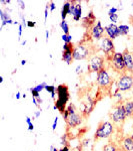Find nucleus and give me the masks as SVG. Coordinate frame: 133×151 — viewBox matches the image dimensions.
Instances as JSON below:
<instances>
[{"mask_svg": "<svg viewBox=\"0 0 133 151\" xmlns=\"http://www.w3.org/2000/svg\"><path fill=\"white\" fill-rule=\"evenodd\" d=\"M57 100H55V106L60 113H63L66 110L67 103L70 99L68 86L65 84H61L57 87Z\"/></svg>", "mask_w": 133, "mask_h": 151, "instance_id": "1", "label": "nucleus"}, {"mask_svg": "<svg viewBox=\"0 0 133 151\" xmlns=\"http://www.w3.org/2000/svg\"><path fill=\"white\" fill-rule=\"evenodd\" d=\"M114 124L111 121H102L99 123L97 129L94 134V139L100 140V139H108L114 133Z\"/></svg>", "mask_w": 133, "mask_h": 151, "instance_id": "2", "label": "nucleus"}, {"mask_svg": "<svg viewBox=\"0 0 133 151\" xmlns=\"http://www.w3.org/2000/svg\"><path fill=\"white\" fill-rule=\"evenodd\" d=\"M109 116L111 122L113 124H118V125L120 124L121 125V124L124 123L127 118L124 109V104L121 103V102H118L117 104H115L111 109Z\"/></svg>", "mask_w": 133, "mask_h": 151, "instance_id": "3", "label": "nucleus"}, {"mask_svg": "<svg viewBox=\"0 0 133 151\" xmlns=\"http://www.w3.org/2000/svg\"><path fill=\"white\" fill-rule=\"evenodd\" d=\"M116 88L118 92H128L132 90L133 88V76H131L128 73L120 75L116 81Z\"/></svg>", "mask_w": 133, "mask_h": 151, "instance_id": "4", "label": "nucleus"}, {"mask_svg": "<svg viewBox=\"0 0 133 151\" xmlns=\"http://www.w3.org/2000/svg\"><path fill=\"white\" fill-rule=\"evenodd\" d=\"M104 58L99 55H93L88 58L87 70H88V73H95V74H97L100 70L104 69Z\"/></svg>", "mask_w": 133, "mask_h": 151, "instance_id": "5", "label": "nucleus"}, {"mask_svg": "<svg viewBox=\"0 0 133 151\" xmlns=\"http://www.w3.org/2000/svg\"><path fill=\"white\" fill-rule=\"evenodd\" d=\"M98 48L101 50L107 58L111 60L112 55H114V42L112 40L108 38L107 36H104L98 41Z\"/></svg>", "mask_w": 133, "mask_h": 151, "instance_id": "6", "label": "nucleus"}, {"mask_svg": "<svg viewBox=\"0 0 133 151\" xmlns=\"http://www.w3.org/2000/svg\"><path fill=\"white\" fill-rule=\"evenodd\" d=\"M110 65L111 68L117 73L120 74H124L126 72L124 65V60H123V55L122 52H114V55H112L110 60Z\"/></svg>", "mask_w": 133, "mask_h": 151, "instance_id": "7", "label": "nucleus"}, {"mask_svg": "<svg viewBox=\"0 0 133 151\" xmlns=\"http://www.w3.org/2000/svg\"><path fill=\"white\" fill-rule=\"evenodd\" d=\"M96 83L100 88H109L112 85V78L109 75L108 70L105 69L100 70L96 74Z\"/></svg>", "mask_w": 133, "mask_h": 151, "instance_id": "8", "label": "nucleus"}, {"mask_svg": "<svg viewBox=\"0 0 133 151\" xmlns=\"http://www.w3.org/2000/svg\"><path fill=\"white\" fill-rule=\"evenodd\" d=\"M90 50L89 45L79 43L73 48V58L74 60H83L90 57Z\"/></svg>", "mask_w": 133, "mask_h": 151, "instance_id": "9", "label": "nucleus"}, {"mask_svg": "<svg viewBox=\"0 0 133 151\" xmlns=\"http://www.w3.org/2000/svg\"><path fill=\"white\" fill-rule=\"evenodd\" d=\"M104 32L105 29L102 26L101 21H96V23L90 28V32L89 33H90V36L92 40L99 41L101 38L104 37Z\"/></svg>", "mask_w": 133, "mask_h": 151, "instance_id": "10", "label": "nucleus"}, {"mask_svg": "<svg viewBox=\"0 0 133 151\" xmlns=\"http://www.w3.org/2000/svg\"><path fill=\"white\" fill-rule=\"evenodd\" d=\"M82 122H83V116L82 114H79V113H74V114H71L69 115V117L67 118V120L65 121L66 125L68 126L69 128H76L78 126H80Z\"/></svg>", "mask_w": 133, "mask_h": 151, "instance_id": "11", "label": "nucleus"}, {"mask_svg": "<svg viewBox=\"0 0 133 151\" xmlns=\"http://www.w3.org/2000/svg\"><path fill=\"white\" fill-rule=\"evenodd\" d=\"M104 29H105L106 36H107L108 38H110V40H116V38L120 35L119 28H118L117 24L110 23V24H108V25H106L104 27Z\"/></svg>", "mask_w": 133, "mask_h": 151, "instance_id": "12", "label": "nucleus"}, {"mask_svg": "<svg viewBox=\"0 0 133 151\" xmlns=\"http://www.w3.org/2000/svg\"><path fill=\"white\" fill-rule=\"evenodd\" d=\"M123 60H124L125 69L128 73H133V53L130 52L128 50H125L122 52Z\"/></svg>", "mask_w": 133, "mask_h": 151, "instance_id": "13", "label": "nucleus"}, {"mask_svg": "<svg viewBox=\"0 0 133 151\" xmlns=\"http://www.w3.org/2000/svg\"><path fill=\"white\" fill-rule=\"evenodd\" d=\"M0 19H1V26H0V29H3V27L7 24H12L14 23V21L12 20L10 14L8 13L7 10H3V9H0Z\"/></svg>", "mask_w": 133, "mask_h": 151, "instance_id": "14", "label": "nucleus"}, {"mask_svg": "<svg viewBox=\"0 0 133 151\" xmlns=\"http://www.w3.org/2000/svg\"><path fill=\"white\" fill-rule=\"evenodd\" d=\"M95 23H96V17H95V15H94L93 11L90 10L88 12V14L83 18V23L82 24H83L84 27L88 29V28L92 27Z\"/></svg>", "mask_w": 133, "mask_h": 151, "instance_id": "15", "label": "nucleus"}, {"mask_svg": "<svg viewBox=\"0 0 133 151\" xmlns=\"http://www.w3.org/2000/svg\"><path fill=\"white\" fill-rule=\"evenodd\" d=\"M121 149L125 151H133V139L131 136H124L120 141Z\"/></svg>", "mask_w": 133, "mask_h": 151, "instance_id": "16", "label": "nucleus"}, {"mask_svg": "<svg viewBox=\"0 0 133 151\" xmlns=\"http://www.w3.org/2000/svg\"><path fill=\"white\" fill-rule=\"evenodd\" d=\"M82 17V5L81 2L78 0H75V9H74V13L72 15L74 21H79Z\"/></svg>", "mask_w": 133, "mask_h": 151, "instance_id": "17", "label": "nucleus"}, {"mask_svg": "<svg viewBox=\"0 0 133 151\" xmlns=\"http://www.w3.org/2000/svg\"><path fill=\"white\" fill-rule=\"evenodd\" d=\"M61 58H62V60H63L64 63H66L67 65H71L72 62L74 60V58H73V50H63Z\"/></svg>", "mask_w": 133, "mask_h": 151, "instance_id": "18", "label": "nucleus"}, {"mask_svg": "<svg viewBox=\"0 0 133 151\" xmlns=\"http://www.w3.org/2000/svg\"><path fill=\"white\" fill-rule=\"evenodd\" d=\"M71 5V1H66L63 3L61 8V19L62 20H66L67 15H69V9Z\"/></svg>", "mask_w": 133, "mask_h": 151, "instance_id": "19", "label": "nucleus"}, {"mask_svg": "<svg viewBox=\"0 0 133 151\" xmlns=\"http://www.w3.org/2000/svg\"><path fill=\"white\" fill-rule=\"evenodd\" d=\"M123 104H124V109H125L126 116L132 117L133 116V101H126Z\"/></svg>", "mask_w": 133, "mask_h": 151, "instance_id": "20", "label": "nucleus"}, {"mask_svg": "<svg viewBox=\"0 0 133 151\" xmlns=\"http://www.w3.org/2000/svg\"><path fill=\"white\" fill-rule=\"evenodd\" d=\"M118 146L114 142H108L103 146L102 151H118Z\"/></svg>", "mask_w": 133, "mask_h": 151, "instance_id": "21", "label": "nucleus"}, {"mask_svg": "<svg viewBox=\"0 0 133 151\" xmlns=\"http://www.w3.org/2000/svg\"><path fill=\"white\" fill-rule=\"evenodd\" d=\"M118 28H119L120 35H127L130 31L129 26L126 25V24H120V25H118Z\"/></svg>", "mask_w": 133, "mask_h": 151, "instance_id": "22", "label": "nucleus"}, {"mask_svg": "<svg viewBox=\"0 0 133 151\" xmlns=\"http://www.w3.org/2000/svg\"><path fill=\"white\" fill-rule=\"evenodd\" d=\"M59 25L61 27L62 31H63V35H69V25L66 20H61Z\"/></svg>", "mask_w": 133, "mask_h": 151, "instance_id": "23", "label": "nucleus"}, {"mask_svg": "<svg viewBox=\"0 0 133 151\" xmlns=\"http://www.w3.org/2000/svg\"><path fill=\"white\" fill-rule=\"evenodd\" d=\"M47 86L46 83H41V84L37 85V86L34 87V90L36 92H38V93H40V92H42L43 90H45V87Z\"/></svg>", "mask_w": 133, "mask_h": 151, "instance_id": "24", "label": "nucleus"}, {"mask_svg": "<svg viewBox=\"0 0 133 151\" xmlns=\"http://www.w3.org/2000/svg\"><path fill=\"white\" fill-rule=\"evenodd\" d=\"M45 91H47L48 93L52 94V93H55L57 91V87H55L54 85H47L45 87Z\"/></svg>", "mask_w": 133, "mask_h": 151, "instance_id": "25", "label": "nucleus"}, {"mask_svg": "<svg viewBox=\"0 0 133 151\" xmlns=\"http://www.w3.org/2000/svg\"><path fill=\"white\" fill-rule=\"evenodd\" d=\"M66 110L68 111L69 115H71V114L76 113V108H75V106H74V105L72 104V103L68 104V106L66 107Z\"/></svg>", "mask_w": 133, "mask_h": 151, "instance_id": "26", "label": "nucleus"}, {"mask_svg": "<svg viewBox=\"0 0 133 151\" xmlns=\"http://www.w3.org/2000/svg\"><path fill=\"white\" fill-rule=\"evenodd\" d=\"M61 40H63L64 43H69V42H71V40H72V36L71 35H62Z\"/></svg>", "mask_w": 133, "mask_h": 151, "instance_id": "27", "label": "nucleus"}, {"mask_svg": "<svg viewBox=\"0 0 133 151\" xmlns=\"http://www.w3.org/2000/svg\"><path fill=\"white\" fill-rule=\"evenodd\" d=\"M60 144L62 146L68 145V136H67V134H65V135H63L61 138H60Z\"/></svg>", "mask_w": 133, "mask_h": 151, "instance_id": "28", "label": "nucleus"}, {"mask_svg": "<svg viewBox=\"0 0 133 151\" xmlns=\"http://www.w3.org/2000/svg\"><path fill=\"white\" fill-rule=\"evenodd\" d=\"M108 17H109L110 19V21H111V23H113V24H116L118 22V14L116 13V14H111V15H108Z\"/></svg>", "mask_w": 133, "mask_h": 151, "instance_id": "29", "label": "nucleus"}, {"mask_svg": "<svg viewBox=\"0 0 133 151\" xmlns=\"http://www.w3.org/2000/svg\"><path fill=\"white\" fill-rule=\"evenodd\" d=\"M74 47H75V45H74L72 42H69V43H64V45H63V50H73Z\"/></svg>", "mask_w": 133, "mask_h": 151, "instance_id": "30", "label": "nucleus"}, {"mask_svg": "<svg viewBox=\"0 0 133 151\" xmlns=\"http://www.w3.org/2000/svg\"><path fill=\"white\" fill-rule=\"evenodd\" d=\"M29 91H30L31 95H32V97H34V98H39L40 97V93H38V92H36L34 90V88H30L29 89Z\"/></svg>", "mask_w": 133, "mask_h": 151, "instance_id": "31", "label": "nucleus"}, {"mask_svg": "<svg viewBox=\"0 0 133 151\" xmlns=\"http://www.w3.org/2000/svg\"><path fill=\"white\" fill-rule=\"evenodd\" d=\"M119 9L117 8V7H114V6H111L109 8V10H108V15H111V14H116L118 12Z\"/></svg>", "mask_w": 133, "mask_h": 151, "instance_id": "32", "label": "nucleus"}, {"mask_svg": "<svg viewBox=\"0 0 133 151\" xmlns=\"http://www.w3.org/2000/svg\"><path fill=\"white\" fill-rule=\"evenodd\" d=\"M113 97L117 99V100H118V102H121V101H122V99H123V96H122L121 92H117V93H115L114 95H113Z\"/></svg>", "mask_w": 133, "mask_h": 151, "instance_id": "33", "label": "nucleus"}, {"mask_svg": "<svg viewBox=\"0 0 133 151\" xmlns=\"http://www.w3.org/2000/svg\"><path fill=\"white\" fill-rule=\"evenodd\" d=\"M48 10H49V4H46V7L44 9V23L46 22L47 20V17H48Z\"/></svg>", "mask_w": 133, "mask_h": 151, "instance_id": "34", "label": "nucleus"}, {"mask_svg": "<svg viewBox=\"0 0 133 151\" xmlns=\"http://www.w3.org/2000/svg\"><path fill=\"white\" fill-rule=\"evenodd\" d=\"M48 4H49V10L50 11H54L55 9H56V4H55L54 1L48 2Z\"/></svg>", "mask_w": 133, "mask_h": 151, "instance_id": "35", "label": "nucleus"}, {"mask_svg": "<svg viewBox=\"0 0 133 151\" xmlns=\"http://www.w3.org/2000/svg\"><path fill=\"white\" fill-rule=\"evenodd\" d=\"M22 32H23V25L20 23V24L18 25V36H19L18 40H20L21 36H22Z\"/></svg>", "mask_w": 133, "mask_h": 151, "instance_id": "36", "label": "nucleus"}, {"mask_svg": "<svg viewBox=\"0 0 133 151\" xmlns=\"http://www.w3.org/2000/svg\"><path fill=\"white\" fill-rule=\"evenodd\" d=\"M26 26L29 28H33L36 26V22L35 21H32V20H29V21H27V23H26Z\"/></svg>", "mask_w": 133, "mask_h": 151, "instance_id": "37", "label": "nucleus"}, {"mask_svg": "<svg viewBox=\"0 0 133 151\" xmlns=\"http://www.w3.org/2000/svg\"><path fill=\"white\" fill-rule=\"evenodd\" d=\"M90 144V139H84L81 143V147H87Z\"/></svg>", "mask_w": 133, "mask_h": 151, "instance_id": "38", "label": "nucleus"}, {"mask_svg": "<svg viewBox=\"0 0 133 151\" xmlns=\"http://www.w3.org/2000/svg\"><path fill=\"white\" fill-rule=\"evenodd\" d=\"M57 124H58V118H57V117H55V118H54V121H53V124H52V131H55V130H56Z\"/></svg>", "mask_w": 133, "mask_h": 151, "instance_id": "39", "label": "nucleus"}, {"mask_svg": "<svg viewBox=\"0 0 133 151\" xmlns=\"http://www.w3.org/2000/svg\"><path fill=\"white\" fill-rule=\"evenodd\" d=\"M17 4H18L19 6H20L21 10H24V9H25V2L22 1V0H18V1H17Z\"/></svg>", "mask_w": 133, "mask_h": 151, "instance_id": "40", "label": "nucleus"}, {"mask_svg": "<svg viewBox=\"0 0 133 151\" xmlns=\"http://www.w3.org/2000/svg\"><path fill=\"white\" fill-rule=\"evenodd\" d=\"M75 73L77 75H81L82 74V67L81 65H77L75 69Z\"/></svg>", "mask_w": 133, "mask_h": 151, "instance_id": "41", "label": "nucleus"}, {"mask_svg": "<svg viewBox=\"0 0 133 151\" xmlns=\"http://www.w3.org/2000/svg\"><path fill=\"white\" fill-rule=\"evenodd\" d=\"M32 102H33V104H34V106H35V107H37V108H40V104L38 103L37 99L34 98V97H32Z\"/></svg>", "mask_w": 133, "mask_h": 151, "instance_id": "42", "label": "nucleus"}, {"mask_svg": "<svg viewBox=\"0 0 133 151\" xmlns=\"http://www.w3.org/2000/svg\"><path fill=\"white\" fill-rule=\"evenodd\" d=\"M58 151H69V145H66V146H62Z\"/></svg>", "mask_w": 133, "mask_h": 151, "instance_id": "43", "label": "nucleus"}, {"mask_svg": "<svg viewBox=\"0 0 133 151\" xmlns=\"http://www.w3.org/2000/svg\"><path fill=\"white\" fill-rule=\"evenodd\" d=\"M48 40H49V30H45V41L48 42Z\"/></svg>", "mask_w": 133, "mask_h": 151, "instance_id": "44", "label": "nucleus"}, {"mask_svg": "<svg viewBox=\"0 0 133 151\" xmlns=\"http://www.w3.org/2000/svg\"><path fill=\"white\" fill-rule=\"evenodd\" d=\"M41 115V110L39 111H37V112H35V116H34V119H37V118H39Z\"/></svg>", "mask_w": 133, "mask_h": 151, "instance_id": "45", "label": "nucleus"}, {"mask_svg": "<svg viewBox=\"0 0 133 151\" xmlns=\"http://www.w3.org/2000/svg\"><path fill=\"white\" fill-rule=\"evenodd\" d=\"M15 98H16V100H19L20 98H22V95H21L20 92H17V93H16V95H15Z\"/></svg>", "mask_w": 133, "mask_h": 151, "instance_id": "46", "label": "nucleus"}, {"mask_svg": "<svg viewBox=\"0 0 133 151\" xmlns=\"http://www.w3.org/2000/svg\"><path fill=\"white\" fill-rule=\"evenodd\" d=\"M1 4H10L11 3V1L10 0H1Z\"/></svg>", "mask_w": 133, "mask_h": 151, "instance_id": "47", "label": "nucleus"}, {"mask_svg": "<svg viewBox=\"0 0 133 151\" xmlns=\"http://www.w3.org/2000/svg\"><path fill=\"white\" fill-rule=\"evenodd\" d=\"M26 123H27V125H30V124H32V121H31L30 117H26Z\"/></svg>", "mask_w": 133, "mask_h": 151, "instance_id": "48", "label": "nucleus"}, {"mask_svg": "<svg viewBox=\"0 0 133 151\" xmlns=\"http://www.w3.org/2000/svg\"><path fill=\"white\" fill-rule=\"evenodd\" d=\"M34 130V125L32 124H30V125H28V131H33Z\"/></svg>", "mask_w": 133, "mask_h": 151, "instance_id": "49", "label": "nucleus"}, {"mask_svg": "<svg viewBox=\"0 0 133 151\" xmlns=\"http://www.w3.org/2000/svg\"><path fill=\"white\" fill-rule=\"evenodd\" d=\"M50 150H51V151H58L59 149H57V148L54 147V146H51V147H50Z\"/></svg>", "mask_w": 133, "mask_h": 151, "instance_id": "50", "label": "nucleus"}, {"mask_svg": "<svg viewBox=\"0 0 133 151\" xmlns=\"http://www.w3.org/2000/svg\"><path fill=\"white\" fill-rule=\"evenodd\" d=\"M26 63H27V60H21V65H25Z\"/></svg>", "mask_w": 133, "mask_h": 151, "instance_id": "51", "label": "nucleus"}, {"mask_svg": "<svg viewBox=\"0 0 133 151\" xmlns=\"http://www.w3.org/2000/svg\"><path fill=\"white\" fill-rule=\"evenodd\" d=\"M36 99H37V101H38V103H39V104H42V102H43V100H42V99H41V98H40V97H39V98H36Z\"/></svg>", "mask_w": 133, "mask_h": 151, "instance_id": "52", "label": "nucleus"}, {"mask_svg": "<svg viewBox=\"0 0 133 151\" xmlns=\"http://www.w3.org/2000/svg\"><path fill=\"white\" fill-rule=\"evenodd\" d=\"M26 43H27V41H26V40H23V41H21V45H22L23 47H24V45H26Z\"/></svg>", "mask_w": 133, "mask_h": 151, "instance_id": "53", "label": "nucleus"}, {"mask_svg": "<svg viewBox=\"0 0 133 151\" xmlns=\"http://www.w3.org/2000/svg\"><path fill=\"white\" fill-rule=\"evenodd\" d=\"M2 83H3V77L0 76V84H2Z\"/></svg>", "mask_w": 133, "mask_h": 151, "instance_id": "54", "label": "nucleus"}, {"mask_svg": "<svg viewBox=\"0 0 133 151\" xmlns=\"http://www.w3.org/2000/svg\"><path fill=\"white\" fill-rule=\"evenodd\" d=\"M22 98H23V99H25V98H26V94H22Z\"/></svg>", "mask_w": 133, "mask_h": 151, "instance_id": "55", "label": "nucleus"}, {"mask_svg": "<svg viewBox=\"0 0 133 151\" xmlns=\"http://www.w3.org/2000/svg\"><path fill=\"white\" fill-rule=\"evenodd\" d=\"M130 136H131V137H132V139H133V132L131 133V135H130Z\"/></svg>", "mask_w": 133, "mask_h": 151, "instance_id": "56", "label": "nucleus"}, {"mask_svg": "<svg viewBox=\"0 0 133 151\" xmlns=\"http://www.w3.org/2000/svg\"><path fill=\"white\" fill-rule=\"evenodd\" d=\"M118 151H125V150H123V149H119V150H118Z\"/></svg>", "mask_w": 133, "mask_h": 151, "instance_id": "57", "label": "nucleus"}, {"mask_svg": "<svg viewBox=\"0 0 133 151\" xmlns=\"http://www.w3.org/2000/svg\"><path fill=\"white\" fill-rule=\"evenodd\" d=\"M50 151H51V150H50Z\"/></svg>", "mask_w": 133, "mask_h": 151, "instance_id": "58", "label": "nucleus"}]
</instances>
